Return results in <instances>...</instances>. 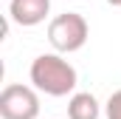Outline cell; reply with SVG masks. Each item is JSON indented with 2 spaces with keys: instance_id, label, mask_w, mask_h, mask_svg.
Segmentation results:
<instances>
[{
  "instance_id": "obj_6",
  "label": "cell",
  "mask_w": 121,
  "mask_h": 119,
  "mask_svg": "<svg viewBox=\"0 0 121 119\" xmlns=\"http://www.w3.org/2000/svg\"><path fill=\"white\" fill-rule=\"evenodd\" d=\"M104 111H107V119H121V91H113L110 94Z\"/></svg>"
},
{
  "instance_id": "obj_5",
  "label": "cell",
  "mask_w": 121,
  "mask_h": 119,
  "mask_svg": "<svg viewBox=\"0 0 121 119\" xmlns=\"http://www.w3.org/2000/svg\"><path fill=\"white\" fill-rule=\"evenodd\" d=\"M99 99L87 91H79L68 99V119H99Z\"/></svg>"
},
{
  "instance_id": "obj_3",
  "label": "cell",
  "mask_w": 121,
  "mask_h": 119,
  "mask_svg": "<svg viewBox=\"0 0 121 119\" xmlns=\"http://www.w3.org/2000/svg\"><path fill=\"white\" fill-rule=\"evenodd\" d=\"M0 116L3 119H37L39 116V96L31 85L9 82L0 94Z\"/></svg>"
},
{
  "instance_id": "obj_4",
  "label": "cell",
  "mask_w": 121,
  "mask_h": 119,
  "mask_svg": "<svg viewBox=\"0 0 121 119\" xmlns=\"http://www.w3.org/2000/svg\"><path fill=\"white\" fill-rule=\"evenodd\" d=\"M51 11V0H11L9 3V17L23 26V29H31V26H39Z\"/></svg>"
},
{
  "instance_id": "obj_7",
  "label": "cell",
  "mask_w": 121,
  "mask_h": 119,
  "mask_svg": "<svg viewBox=\"0 0 121 119\" xmlns=\"http://www.w3.org/2000/svg\"><path fill=\"white\" fill-rule=\"evenodd\" d=\"M107 3H110V6H121V0H107Z\"/></svg>"
},
{
  "instance_id": "obj_1",
  "label": "cell",
  "mask_w": 121,
  "mask_h": 119,
  "mask_svg": "<svg viewBox=\"0 0 121 119\" xmlns=\"http://www.w3.org/2000/svg\"><path fill=\"white\" fill-rule=\"evenodd\" d=\"M28 77H31V85L48 96H68V94H73L76 82H79L76 68L59 51L56 54H39L31 62Z\"/></svg>"
},
{
  "instance_id": "obj_2",
  "label": "cell",
  "mask_w": 121,
  "mask_h": 119,
  "mask_svg": "<svg viewBox=\"0 0 121 119\" xmlns=\"http://www.w3.org/2000/svg\"><path fill=\"white\" fill-rule=\"evenodd\" d=\"M90 37V26L82 14L76 11H65L56 14L51 23H48V43L54 45V51L59 54H73L79 51Z\"/></svg>"
}]
</instances>
